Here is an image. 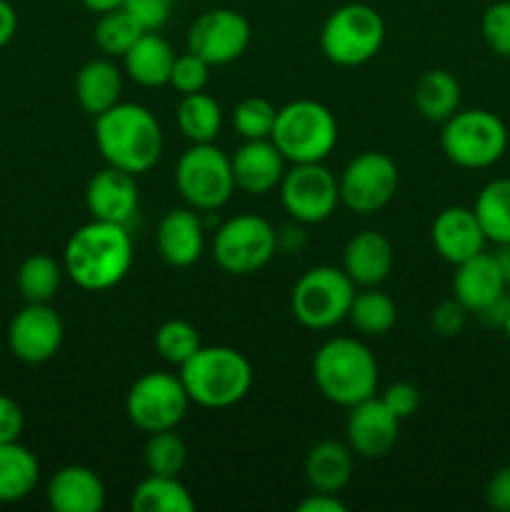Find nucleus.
Returning <instances> with one entry per match:
<instances>
[{"label": "nucleus", "instance_id": "obj_1", "mask_svg": "<svg viewBox=\"0 0 510 512\" xmlns=\"http://www.w3.org/2000/svg\"><path fill=\"white\" fill-rule=\"evenodd\" d=\"M133 268V240L128 225L90 220L68 238L63 270L78 288L103 293L125 280Z\"/></svg>", "mask_w": 510, "mask_h": 512}, {"label": "nucleus", "instance_id": "obj_2", "mask_svg": "<svg viewBox=\"0 0 510 512\" xmlns=\"http://www.w3.org/2000/svg\"><path fill=\"white\" fill-rule=\"evenodd\" d=\"M95 145L113 168L143 175L163 155V128L140 103H118L95 118Z\"/></svg>", "mask_w": 510, "mask_h": 512}, {"label": "nucleus", "instance_id": "obj_3", "mask_svg": "<svg viewBox=\"0 0 510 512\" xmlns=\"http://www.w3.org/2000/svg\"><path fill=\"white\" fill-rule=\"evenodd\" d=\"M180 380L190 403L223 410L250 393L253 368L240 350L228 345H200L193 358L180 365Z\"/></svg>", "mask_w": 510, "mask_h": 512}, {"label": "nucleus", "instance_id": "obj_4", "mask_svg": "<svg viewBox=\"0 0 510 512\" xmlns=\"http://www.w3.org/2000/svg\"><path fill=\"white\" fill-rule=\"evenodd\" d=\"M313 380L320 395L340 408L373 398L378 388V360L355 338H330L313 358Z\"/></svg>", "mask_w": 510, "mask_h": 512}, {"label": "nucleus", "instance_id": "obj_5", "mask_svg": "<svg viewBox=\"0 0 510 512\" xmlns=\"http://www.w3.org/2000/svg\"><path fill=\"white\" fill-rule=\"evenodd\" d=\"M270 140L290 165L323 163L338 145V123L318 100H293L278 108Z\"/></svg>", "mask_w": 510, "mask_h": 512}, {"label": "nucleus", "instance_id": "obj_6", "mask_svg": "<svg viewBox=\"0 0 510 512\" xmlns=\"http://www.w3.org/2000/svg\"><path fill=\"white\" fill-rule=\"evenodd\" d=\"M385 43V20L373 5L345 3L325 18L320 50L340 68H358L373 60Z\"/></svg>", "mask_w": 510, "mask_h": 512}, {"label": "nucleus", "instance_id": "obj_7", "mask_svg": "<svg viewBox=\"0 0 510 512\" xmlns=\"http://www.w3.org/2000/svg\"><path fill=\"white\" fill-rule=\"evenodd\" d=\"M440 148L458 168H490L508 150V128L485 108L455 110L440 130Z\"/></svg>", "mask_w": 510, "mask_h": 512}, {"label": "nucleus", "instance_id": "obj_8", "mask_svg": "<svg viewBox=\"0 0 510 512\" xmlns=\"http://www.w3.org/2000/svg\"><path fill=\"white\" fill-rule=\"evenodd\" d=\"M355 285L343 268L315 265L305 270L290 293L293 318L308 330H330L348 320Z\"/></svg>", "mask_w": 510, "mask_h": 512}, {"label": "nucleus", "instance_id": "obj_9", "mask_svg": "<svg viewBox=\"0 0 510 512\" xmlns=\"http://www.w3.org/2000/svg\"><path fill=\"white\" fill-rule=\"evenodd\" d=\"M175 188L193 210H218L233 198L230 155L213 143H193L175 165Z\"/></svg>", "mask_w": 510, "mask_h": 512}, {"label": "nucleus", "instance_id": "obj_10", "mask_svg": "<svg viewBox=\"0 0 510 512\" xmlns=\"http://www.w3.org/2000/svg\"><path fill=\"white\" fill-rule=\"evenodd\" d=\"M278 253V233L265 218L253 213L225 220L213 238V258L228 275H253Z\"/></svg>", "mask_w": 510, "mask_h": 512}, {"label": "nucleus", "instance_id": "obj_11", "mask_svg": "<svg viewBox=\"0 0 510 512\" xmlns=\"http://www.w3.org/2000/svg\"><path fill=\"white\" fill-rule=\"evenodd\" d=\"M188 408L190 398L180 375L163 373V370L140 375L130 385L128 398H125L128 420L148 435L178 428Z\"/></svg>", "mask_w": 510, "mask_h": 512}, {"label": "nucleus", "instance_id": "obj_12", "mask_svg": "<svg viewBox=\"0 0 510 512\" xmlns=\"http://www.w3.org/2000/svg\"><path fill=\"white\" fill-rule=\"evenodd\" d=\"M278 188L285 213L300 225L323 223L340 205L338 178L323 163H295Z\"/></svg>", "mask_w": 510, "mask_h": 512}, {"label": "nucleus", "instance_id": "obj_13", "mask_svg": "<svg viewBox=\"0 0 510 512\" xmlns=\"http://www.w3.org/2000/svg\"><path fill=\"white\" fill-rule=\"evenodd\" d=\"M398 180V165L390 155L365 150L340 173V203L358 215H373L395 198Z\"/></svg>", "mask_w": 510, "mask_h": 512}, {"label": "nucleus", "instance_id": "obj_14", "mask_svg": "<svg viewBox=\"0 0 510 512\" xmlns=\"http://www.w3.org/2000/svg\"><path fill=\"white\" fill-rule=\"evenodd\" d=\"M253 30L248 18L233 8H213L200 13L188 28L190 53L200 55L210 65H228L248 50Z\"/></svg>", "mask_w": 510, "mask_h": 512}, {"label": "nucleus", "instance_id": "obj_15", "mask_svg": "<svg viewBox=\"0 0 510 512\" xmlns=\"http://www.w3.org/2000/svg\"><path fill=\"white\" fill-rule=\"evenodd\" d=\"M63 338V320L50 308V303H28L10 320V353L28 365L48 363L50 358H55Z\"/></svg>", "mask_w": 510, "mask_h": 512}, {"label": "nucleus", "instance_id": "obj_16", "mask_svg": "<svg viewBox=\"0 0 510 512\" xmlns=\"http://www.w3.org/2000/svg\"><path fill=\"white\" fill-rule=\"evenodd\" d=\"M348 445L360 458H385L398 443L400 418H395L380 398H368L353 405L345 423Z\"/></svg>", "mask_w": 510, "mask_h": 512}, {"label": "nucleus", "instance_id": "obj_17", "mask_svg": "<svg viewBox=\"0 0 510 512\" xmlns=\"http://www.w3.org/2000/svg\"><path fill=\"white\" fill-rule=\"evenodd\" d=\"M85 205H88V213L93 220L128 225L135 218L140 205V190L138 183H135V175L113 168V165H105L103 170H98L88 180Z\"/></svg>", "mask_w": 510, "mask_h": 512}, {"label": "nucleus", "instance_id": "obj_18", "mask_svg": "<svg viewBox=\"0 0 510 512\" xmlns=\"http://www.w3.org/2000/svg\"><path fill=\"white\" fill-rule=\"evenodd\" d=\"M430 240H433L435 253L450 265L465 263L473 255L483 253L488 243L473 208H463V205H450L435 215L430 225Z\"/></svg>", "mask_w": 510, "mask_h": 512}, {"label": "nucleus", "instance_id": "obj_19", "mask_svg": "<svg viewBox=\"0 0 510 512\" xmlns=\"http://www.w3.org/2000/svg\"><path fill=\"white\" fill-rule=\"evenodd\" d=\"M285 163L275 143L270 138L245 140L233 155H230V168H233L235 188L250 195H265L280 185L285 175Z\"/></svg>", "mask_w": 510, "mask_h": 512}, {"label": "nucleus", "instance_id": "obj_20", "mask_svg": "<svg viewBox=\"0 0 510 512\" xmlns=\"http://www.w3.org/2000/svg\"><path fill=\"white\" fill-rule=\"evenodd\" d=\"M395 248L378 230H360L343 250V270L355 288H378L393 273Z\"/></svg>", "mask_w": 510, "mask_h": 512}, {"label": "nucleus", "instance_id": "obj_21", "mask_svg": "<svg viewBox=\"0 0 510 512\" xmlns=\"http://www.w3.org/2000/svg\"><path fill=\"white\" fill-rule=\"evenodd\" d=\"M160 258L173 268H190L198 263L205 248V228L193 208H173L160 218L155 233Z\"/></svg>", "mask_w": 510, "mask_h": 512}, {"label": "nucleus", "instance_id": "obj_22", "mask_svg": "<svg viewBox=\"0 0 510 512\" xmlns=\"http://www.w3.org/2000/svg\"><path fill=\"white\" fill-rule=\"evenodd\" d=\"M505 288H508V283H505L493 253L483 250L465 263L455 265L453 298L460 305H465L468 313H480L485 305L498 300L505 293Z\"/></svg>", "mask_w": 510, "mask_h": 512}, {"label": "nucleus", "instance_id": "obj_23", "mask_svg": "<svg viewBox=\"0 0 510 512\" xmlns=\"http://www.w3.org/2000/svg\"><path fill=\"white\" fill-rule=\"evenodd\" d=\"M48 505L58 512H100L105 505L103 480L85 465H65L50 478Z\"/></svg>", "mask_w": 510, "mask_h": 512}, {"label": "nucleus", "instance_id": "obj_24", "mask_svg": "<svg viewBox=\"0 0 510 512\" xmlns=\"http://www.w3.org/2000/svg\"><path fill=\"white\" fill-rule=\"evenodd\" d=\"M120 95H123V75L110 58L88 60L75 75V98L83 113L93 118L118 105Z\"/></svg>", "mask_w": 510, "mask_h": 512}, {"label": "nucleus", "instance_id": "obj_25", "mask_svg": "<svg viewBox=\"0 0 510 512\" xmlns=\"http://www.w3.org/2000/svg\"><path fill=\"white\" fill-rule=\"evenodd\" d=\"M175 63V50L158 30H148L138 43L123 55V68L133 83L143 88H160L170 83V70Z\"/></svg>", "mask_w": 510, "mask_h": 512}, {"label": "nucleus", "instance_id": "obj_26", "mask_svg": "<svg viewBox=\"0 0 510 512\" xmlns=\"http://www.w3.org/2000/svg\"><path fill=\"white\" fill-rule=\"evenodd\" d=\"M353 478V450L338 440L313 445L305 458V480L313 490L338 495Z\"/></svg>", "mask_w": 510, "mask_h": 512}, {"label": "nucleus", "instance_id": "obj_27", "mask_svg": "<svg viewBox=\"0 0 510 512\" xmlns=\"http://www.w3.org/2000/svg\"><path fill=\"white\" fill-rule=\"evenodd\" d=\"M460 83L443 68L425 70L413 88V105L428 123L443 125L455 110H460Z\"/></svg>", "mask_w": 510, "mask_h": 512}, {"label": "nucleus", "instance_id": "obj_28", "mask_svg": "<svg viewBox=\"0 0 510 512\" xmlns=\"http://www.w3.org/2000/svg\"><path fill=\"white\" fill-rule=\"evenodd\" d=\"M40 480L35 455L18 440L0 443V503H18L28 498Z\"/></svg>", "mask_w": 510, "mask_h": 512}, {"label": "nucleus", "instance_id": "obj_29", "mask_svg": "<svg viewBox=\"0 0 510 512\" xmlns=\"http://www.w3.org/2000/svg\"><path fill=\"white\" fill-rule=\"evenodd\" d=\"M130 508L135 512H193L195 500L190 490L178 480V475L150 473L133 490Z\"/></svg>", "mask_w": 510, "mask_h": 512}, {"label": "nucleus", "instance_id": "obj_30", "mask_svg": "<svg viewBox=\"0 0 510 512\" xmlns=\"http://www.w3.org/2000/svg\"><path fill=\"white\" fill-rule=\"evenodd\" d=\"M473 213L488 243H510V178H495L480 188Z\"/></svg>", "mask_w": 510, "mask_h": 512}, {"label": "nucleus", "instance_id": "obj_31", "mask_svg": "<svg viewBox=\"0 0 510 512\" xmlns=\"http://www.w3.org/2000/svg\"><path fill=\"white\" fill-rule=\"evenodd\" d=\"M178 128L190 143H213L223 128V108L218 100L208 93L183 95L178 105Z\"/></svg>", "mask_w": 510, "mask_h": 512}, {"label": "nucleus", "instance_id": "obj_32", "mask_svg": "<svg viewBox=\"0 0 510 512\" xmlns=\"http://www.w3.org/2000/svg\"><path fill=\"white\" fill-rule=\"evenodd\" d=\"M348 320L358 333L368 335V338H378V335L390 333V328L398 320V308H395L393 298L385 295L383 290L363 288L360 293L353 295Z\"/></svg>", "mask_w": 510, "mask_h": 512}, {"label": "nucleus", "instance_id": "obj_33", "mask_svg": "<svg viewBox=\"0 0 510 512\" xmlns=\"http://www.w3.org/2000/svg\"><path fill=\"white\" fill-rule=\"evenodd\" d=\"M143 33H148V30L128 10L115 8L108 13H100L93 30V40L105 58H123Z\"/></svg>", "mask_w": 510, "mask_h": 512}, {"label": "nucleus", "instance_id": "obj_34", "mask_svg": "<svg viewBox=\"0 0 510 512\" xmlns=\"http://www.w3.org/2000/svg\"><path fill=\"white\" fill-rule=\"evenodd\" d=\"M63 265L55 258L35 253L23 260L18 270V290L28 303H50L58 295L63 280Z\"/></svg>", "mask_w": 510, "mask_h": 512}, {"label": "nucleus", "instance_id": "obj_35", "mask_svg": "<svg viewBox=\"0 0 510 512\" xmlns=\"http://www.w3.org/2000/svg\"><path fill=\"white\" fill-rule=\"evenodd\" d=\"M200 333L188 320H165L155 333V350L170 365H185L200 348Z\"/></svg>", "mask_w": 510, "mask_h": 512}, {"label": "nucleus", "instance_id": "obj_36", "mask_svg": "<svg viewBox=\"0 0 510 512\" xmlns=\"http://www.w3.org/2000/svg\"><path fill=\"white\" fill-rule=\"evenodd\" d=\"M188 460V448L175 430L150 433L145 443V468L153 475H180Z\"/></svg>", "mask_w": 510, "mask_h": 512}, {"label": "nucleus", "instance_id": "obj_37", "mask_svg": "<svg viewBox=\"0 0 510 512\" xmlns=\"http://www.w3.org/2000/svg\"><path fill=\"white\" fill-rule=\"evenodd\" d=\"M275 115H278V108H275L270 100L250 95V98H243L235 105L233 128L243 140L270 138L275 125Z\"/></svg>", "mask_w": 510, "mask_h": 512}, {"label": "nucleus", "instance_id": "obj_38", "mask_svg": "<svg viewBox=\"0 0 510 512\" xmlns=\"http://www.w3.org/2000/svg\"><path fill=\"white\" fill-rule=\"evenodd\" d=\"M480 33L498 58L510 60V0H498L485 8Z\"/></svg>", "mask_w": 510, "mask_h": 512}, {"label": "nucleus", "instance_id": "obj_39", "mask_svg": "<svg viewBox=\"0 0 510 512\" xmlns=\"http://www.w3.org/2000/svg\"><path fill=\"white\" fill-rule=\"evenodd\" d=\"M210 68H213V65L205 63L200 55L190 53V50L183 55H175L173 70H170V85H173L180 95L200 93V90H205V85H208Z\"/></svg>", "mask_w": 510, "mask_h": 512}, {"label": "nucleus", "instance_id": "obj_40", "mask_svg": "<svg viewBox=\"0 0 510 512\" xmlns=\"http://www.w3.org/2000/svg\"><path fill=\"white\" fill-rule=\"evenodd\" d=\"M123 8L128 10L145 30H160L170 20L173 0H125Z\"/></svg>", "mask_w": 510, "mask_h": 512}, {"label": "nucleus", "instance_id": "obj_41", "mask_svg": "<svg viewBox=\"0 0 510 512\" xmlns=\"http://www.w3.org/2000/svg\"><path fill=\"white\" fill-rule=\"evenodd\" d=\"M430 325H433L435 333L443 335V338H455V335L463 333L465 325H468V308L460 305L455 298L443 300V303L433 310V315H430Z\"/></svg>", "mask_w": 510, "mask_h": 512}, {"label": "nucleus", "instance_id": "obj_42", "mask_svg": "<svg viewBox=\"0 0 510 512\" xmlns=\"http://www.w3.org/2000/svg\"><path fill=\"white\" fill-rule=\"evenodd\" d=\"M380 400L388 405V410L395 415V418L405 420V418H410V415L418 413L420 390L415 388L413 383H405V380H400V383L388 385V388H385V393L380 395Z\"/></svg>", "mask_w": 510, "mask_h": 512}, {"label": "nucleus", "instance_id": "obj_43", "mask_svg": "<svg viewBox=\"0 0 510 512\" xmlns=\"http://www.w3.org/2000/svg\"><path fill=\"white\" fill-rule=\"evenodd\" d=\"M485 503L495 512H510V465L490 475L485 485Z\"/></svg>", "mask_w": 510, "mask_h": 512}, {"label": "nucleus", "instance_id": "obj_44", "mask_svg": "<svg viewBox=\"0 0 510 512\" xmlns=\"http://www.w3.org/2000/svg\"><path fill=\"white\" fill-rule=\"evenodd\" d=\"M23 410L8 395H0V443H13L23 433Z\"/></svg>", "mask_w": 510, "mask_h": 512}, {"label": "nucleus", "instance_id": "obj_45", "mask_svg": "<svg viewBox=\"0 0 510 512\" xmlns=\"http://www.w3.org/2000/svg\"><path fill=\"white\" fill-rule=\"evenodd\" d=\"M343 500H338L335 493H320V490H313L305 500L298 503V512H345Z\"/></svg>", "mask_w": 510, "mask_h": 512}, {"label": "nucleus", "instance_id": "obj_46", "mask_svg": "<svg viewBox=\"0 0 510 512\" xmlns=\"http://www.w3.org/2000/svg\"><path fill=\"white\" fill-rule=\"evenodd\" d=\"M475 315H478L480 323H485V325H488V328H500V330H503L505 320H508V315H510V298H508V293H503L498 300H493V303H490V305H485V308L480 310V313H475Z\"/></svg>", "mask_w": 510, "mask_h": 512}, {"label": "nucleus", "instance_id": "obj_47", "mask_svg": "<svg viewBox=\"0 0 510 512\" xmlns=\"http://www.w3.org/2000/svg\"><path fill=\"white\" fill-rule=\"evenodd\" d=\"M15 33H18V13L8 0H0V48H5Z\"/></svg>", "mask_w": 510, "mask_h": 512}, {"label": "nucleus", "instance_id": "obj_48", "mask_svg": "<svg viewBox=\"0 0 510 512\" xmlns=\"http://www.w3.org/2000/svg\"><path fill=\"white\" fill-rule=\"evenodd\" d=\"M495 263H498L500 273H503L505 283L510 285V243H500L493 253Z\"/></svg>", "mask_w": 510, "mask_h": 512}, {"label": "nucleus", "instance_id": "obj_49", "mask_svg": "<svg viewBox=\"0 0 510 512\" xmlns=\"http://www.w3.org/2000/svg\"><path fill=\"white\" fill-rule=\"evenodd\" d=\"M83 3V8H88L90 13H108V10H115V8H123L125 0H80Z\"/></svg>", "mask_w": 510, "mask_h": 512}, {"label": "nucleus", "instance_id": "obj_50", "mask_svg": "<svg viewBox=\"0 0 510 512\" xmlns=\"http://www.w3.org/2000/svg\"><path fill=\"white\" fill-rule=\"evenodd\" d=\"M503 333H505V338H508V343H510V315H508V320H505V325H503Z\"/></svg>", "mask_w": 510, "mask_h": 512}]
</instances>
